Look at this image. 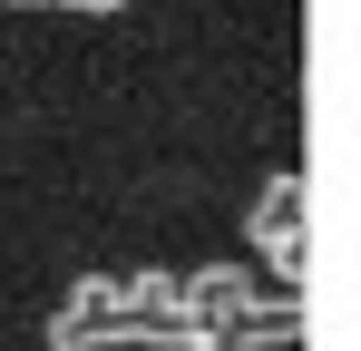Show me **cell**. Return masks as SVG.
Instances as JSON below:
<instances>
[{"instance_id": "4", "label": "cell", "mask_w": 361, "mask_h": 351, "mask_svg": "<svg viewBox=\"0 0 361 351\" xmlns=\"http://www.w3.org/2000/svg\"><path fill=\"white\" fill-rule=\"evenodd\" d=\"M10 10H59V0H10Z\"/></svg>"}, {"instance_id": "3", "label": "cell", "mask_w": 361, "mask_h": 351, "mask_svg": "<svg viewBox=\"0 0 361 351\" xmlns=\"http://www.w3.org/2000/svg\"><path fill=\"white\" fill-rule=\"evenodd\" d=\"M59 10H127V0H59Z\"/></svg>"}, {"instance_id": "1", "label": "cell", "mask_w": 361, "mask_h": 351, "mask_svg": "<svg viewBox=\"0 0 361 351\" xmlns=\"http://www.w3.org/2000/svg\"><path fill=\"white\" fill-rule=\"evenodd\" d=\"M254 234H264V254L283 264V283H302V264H312V254H302V176H274V185H264Z\"/></svg>"}, {"instance_id": "2", "label": "cell", "mask_w": 361, "mask_h": 351, "mask_svg": "<svg viewBox=\"0 0 361 351\" xmlns=\"http://www.w3.org/2000/svg\"><path fill=\"white\" fill-rule=\"evenodd\" d=\"M118 302L127 312H185V283L176 273H137V283H118Z\"/></svg>"}]
</instances>
